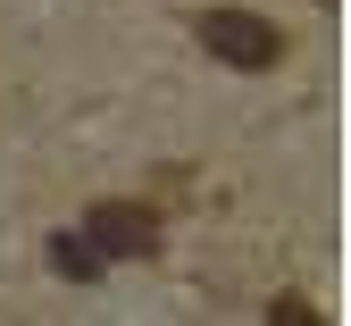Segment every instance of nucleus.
<instances>
[{
  "label": "nucleus",
  "instance_id": "nucleus-2",
  "mask_svg": "<svg viewBox=\"0 0 351 326\" xmlns=\"http://www.w3.org/2000/svg\"><path fill=\"white\" fill-rule=\"evenodd\" d=\"M84 251L93 259H151L159 251V218L143 201H101L93 218H84Z\"/></svg>",
  "mask_w": 351,
  "mask_h": 326
},
{
  "label": "nucleus",
  "instance_id": "nucleus-3",
  "mask_svg": "<svg viewBox=\"0 0 351 326\" xmlns=\"http://www.w3.org/2000/svg\"><path fill=\"white\" fill-rule=\"evenodd\" d=\"M51 268H59V276H75V285H84V276H101V259L84 251V235H59V243H51Z\"/></svg>",
  "mask_w": 351,
  "mask_h": 326
},
{
  "label": "nucleus",
  "instance_id": "nucleus-1",
  "mask_svg": "<svg viewBox=\"0 0 351 326\" xmlns=\"http://www.w3.org/2000/svg\"><path fill=\"white\" fill-rule=\"evenodd\" d=\"M193 34H201V51L226 59V67H276V51H285V34L259 9H201Z\"/></svg>",
  "mask_w": 351,
  "mask_h": 326
},
{
  "label": "nucleus",
  "instance_id": "nucleus-4",
  "mask_svg": "<svg viewBox=\"0 0 351 326\" xmlns=\"http://www.w3.org/2000/svg\"><path fill=\"white\" fill-rule=\"evenodd\" d=\"M268 326H326V318H318L310 301H293V293H285V301H268Z\"/></svg>",
  "mask_w": 351,
  "mask_h": 326
}]
</instances>
